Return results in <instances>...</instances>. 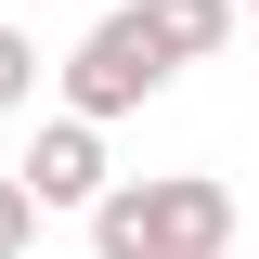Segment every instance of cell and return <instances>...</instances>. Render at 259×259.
<instances>
[{
  "mask_svg": "<svg viewBox=\"0 0 259 259\" xmlns=\"http://www.w3.org/2000/svg\"><path fill=\"white\" fill-rule=\"evenodd\" d=\"M0 259H39V207H26L13 168H0Z\"/></svg>",
  "mask_w": 259,
  "mask_h": 259,
  "instance_id": "8992f818",
  "label": "cell"
},
{
  "mask_svg": "<svg viewBox=\"0 0 259 259\" xmlns=\"http://www.w3.org/2000/svg\"><path fill=\"white\" fill-rule=\"evenodd\" d=\"M182 65L143 39V13H104V26H78V52H65V117L78 130H104V117H130V104H156Z\"/></svg>",
  "mask_w": 259,
  "mask_h": 259,
  "instance_id": "7a4b0ae2",
  "label": "cell"
},
{
  "mask_svg": "<svg viewBox=\"0 0 259 259\" xmlns=\"http://www.w3.org/2000/svg\"><path fill=\"white\" fill-rule=\"evenodd\" d=\"M246 13H259V0H246Z\"/></svg>",
  "mask_w": 259,
  "mask_h": 259,
  "instance_id": "52a82bcc",
  "label": "cell"
},
{
  "mask_svg": "<svg viewBox=\"0 0 259 259\" xmlns=\"http://www.w3.org/2000/svg\"><path fill=\"white\" fill-rule=\"evenodd\" d=\"M26 104H39V39L0 26V117H26Z\"/></svg>",
  "mask_w": 259,
  "mask_h": 259,
  "instance_id": "5b68a950",
  "label": "cell"
},
{
  "mask_svg": "<svg viewBox=\"0 0 259 259\" xmlns=\"http://www.w3.org/2000/svg\"><path fill=\"white\" fill-rule=\"evenodd\" d=\"M91 246L104 259H221L233 246V194L207 168H143V182L91 194Z\"/></svg>",
  "mask_w": 259,
  "mask_h": 259,
  "instance_id": "6da1fadb",
  "label": "cell"
},
{
  "mask_svg": "<svg viewBox=\"0 0 259 259\" xmlns=\"http://www.w3.org/2000/svg\"><path fill=\"white\" fill-rule=\"evenodd\" d=\"M13 182H26V207H91V194H104V130L52 117V130L26 143V168H13Z\"/></svg>",
  "mask_w": 259,
  "mask_h": 259,
  "instance_id": "3957f363",
  "label": "cell"
},
{
  "mask_svg": "<svg viewBox=\"0 0 259 259\" xmlns=\"http://www.w3.org/2000/svg\"><path fill=\"white\" fill-rule=\"evenodd\" d=\"M130 13H143V39H156L168 65H207L233 39V0H130Z\"/></svg>",
  "mask_w": 259,
  "mask_h": 259,
  "instance_id": "277c9868",
  "label": "cell"
}]
</instances>
